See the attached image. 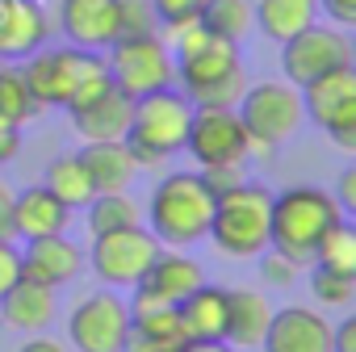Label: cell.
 Masks as SVG:
<instances>
[{
    "label": "cell",
    "mask_w": 356,
    "mask_h": 352,
    "mask_svg": "<svg viewBox=\"0 0 356 352\" xmlns=\"http://www.w3.org/2000/svg\"><path fill=\"white\" fill-rule=\"evenodd\" d=\"M30 93L38 97V105H59V109H76L84 101H92L101 88H109V72H105V55L97 51H80V47H38L34 55H26L22 63Z\"/></svg>",
    "instance_id": "1"
},
{
    "label": "cell",
    "mask_w": 356,
    "mask_h": 352,
    "mask_svg": "<svg viewBox=\"0 0 356 352\" xmlns=\"http://www.w3.org/2000/svg\"><path fill=\"white\" fill-rule=\"evenodd\" d=\"M348 218L339 210V202L331 198V189L318 185H289L281 193H273V227H268V248L285 252L289 260H298L302 269L314 260L318 239Z\"/></svg>",
    "instance_id": "2"
},
{
    "label": "cell",
    "mask_w": 356,
    "mask_h": 352,
    "mask_svg": "<svg viewBox=\"0 0 356 352\" xmlns=\"http://www.w3.org/2000/svg\"><path fill=\"white\" fill-rule=\"evenodd\" d=\"M214 193L202 185L197 172H168L151 189L147 202V231L163 248H193L210 235Z\"/></svg>",
    "instance_id": "3"
},
{
    "label": "cell",
    "mask_w": 356,
    "mask_h": 352,
    "mask_svg": "<svg viewBox=\"0 0 356 352\" xmlns=\"http://www.w3.org/2000/svg\"><path fill=\"white\" fill-rule=\"evenodd\" d=\"M189 118H193V101L176 88L138 97L126 130V147L138 159V168H163L176 151H185Z\"/></svg>",
    "instance_id": "4"
},
{
    "label": "cell",
    "mask_w": 356,
    "mask_h": 352,
    "mask_svg": "<svg viewBox=\"0 0 356 352\" xmlns=\"http://www.w3.org/2000/svg\"><path fill=\"white\" fill-rule=\"evenodd\" d=\"M268 227H273V193L260 181H243L239 189L214 198L206 239H214V248L231 260H256L268 248Z\"/></svg>",
    "instance_id": "5"
},
{
    "label": "cell",
    "mask_w": 356,
    "mask_h": 352,
    "mask_svg": "<svg viewBox=\"0 0 356 352\" xmlns=\"http://www.w3.org/2000/svg\"><path fill=\"white\" fill-rule=\"evenodd\" d=\"M235 113L248 130L252 155H273L289 134H298V126L306 122L302 113V93L289 80H260L248 84L243 97L235 101Z\"/></svg>",
    "instance_id": "6"
},
{
    "label": "cell",
    "mask_w": 356,
    "mask_h": 352,
    "mask_svg": "<svg viewBox=\"0 0 356 352\" xmlns=\"http://www.w3.org/2000/svg\"><path fill=\"white\" fill-rule=\"evenodd\" d=\"M176 80L193 105H235L248 88L239 47L222 38H210L202 51L176 59Z\"/></svg>",
    "instance_id": "7"
},
{
    "label": "cell",
    "mask_w": 356,
    "mask_h": 352,
    "mask_svg": "<svg viewBox=\"0 0 356 352\" xmlns=\"http://www.w3.org/2000/svg\"><path fill=\"white\" fill-rule=\"evenodd\" d=\"M101 55H105V72H109L113 88H122L130 101L176 84V59H172V51H168V42L159 34L118 38Z\"/></svg>",
    "instance_id": "8"
},
{
    "label": "cell",
    "mask_w": 356,
    "mask_h": 352,
    "mask_svg": "<svg viewBox=\"0 0 356 352\" xmlns=\"http://www.w3.org/2000/svg\"><path fill=\"white\" fill-rule=\"evenodd\" d=\"M298 93H302V113L318 130H327V138L339 151H356V67L343 63L335 72H323Z\"/></svg>",
    "instance_id": "9"
},
{
    "label": "cell",
    "mask_w": 356,
    "mask_h": 352,
    "mask_svg": "<svg viewBox=\"0 0 356 352\" xmlns=\"http://www.w3.org/2000/svg\"><path fill=\"white\" fill-rule=\"evenodd\" d=\"M159 239L138 223V227H122V231H105V235H92V248H88V264L92 273L109 285V289H134L151 260L159 256Z\"/></svg>",
    "instance_id": "10"
},
{
    "label": "cell",
    "mask_w": 356,
    "mask_h": 352,
    "mask_svg": "<svg viewBox=\"0 0 356 352\" xmlns=\"http://www.w3.org/2000/svg\"><path fill=\"white\" fill-rule=\"evenodd\" d=\"M185 151L197 159V168L248 163L252 159V143H248V130H243L235 105H193Z\"/></svg>",
    "instance_id": "11"
},
{
    "label": "cell",
    "mask_w": 356,
    "mask_h": 352,
    "mask_svg": "<svg viewBox=\"0 0 356 352\" xmlns=\"http://www.w3.org/2000/svg\"><path fill=\"white\" fill-rule=\"evenodd\" d=\"M130 335V306L118 289H97L80 298L67 314V339L76 352H122Z\"/></svg>",
    "instance_id": "12"
},
{
    "label": "cell",
    "mask_w": 356,
    "mask_h": 352,
    "mask_svg": "<svg viewBox=\"0 0 356 352\" xmlns=\"http://www.w3.org/2000/svg\"><path fill=\"white\" fill-rule=\"evenodd\" d=\"M343 63H352V42H348V30H339V26L310 22L306 30H298L293 38L281 42V72L293 88H302Z\"/></svg>",
    "instance_id": "13"
},
{
    "label": "cell",
    "mask_w": 356,
    "mask_h": 352,
    "mask_svg": "<svg viewBox=\"0 0 356 352\" xmlns=\"http://www.w3.org/2000/svg\"><path fill=\"white\" fill-rule=\"evenodd\" d=\"M264 352H335L331 348V319L310 306H285L273 310V323L260 339Z\"/></svg>",
    "instance_id": "14"
},
{
    "label": "cell",
    "mask_w": 356,
    "mask_h": 352,
    "mask_svg": "<svg viewBox=\"0 0 356 352\" xmlns=\"http://www.w3.org/2000/svg\"><path fill=\"white\" fill-rule=\"evenodd\" d=\"M59 30L67 47L80 51H109L118 42V0H63Z\"/></svg>",
    "instance_id": "15"
},
{
    "label": "cell",
    "mask_w": 356,
    "mask_h": 352,
    "mask_svg": "<svg viewBox=\"0 0 356 352\" xmlns=\"http://www.w3.org/2000/svg\"><path fill=\"white\" fill-rule=\"evenodd\" d=\"M80 273H84V248H80L76 239H67V231H63V235L30 239L26 252H22V277L42 281V285H51V289L72 285Z\"/></svg>",
    "instance_id": "16"
},
{
    "label": "cell",
    "mask_w": 356,
    "mask_h": 352,
    "mask_svg": "<svg viewBox=\"0 0 356 352\" xmlns=\"http://www.w3.org/2000/svg\"><path fill=\"white\" fill-rule=\"evenodd\" d=\"M130 113H134V101H130L122 88H113V84L101 88L92 101L67 109L72 130H76L84 143H118V138H126V130H130Z\"/></svg>",
    "instance_id": "17"
},
{
    "label": "cell",
    "mask_w": 356,
    "mask_h": 352,
    "mask_svg": "<svg viewBox=\"0 0 356 352\" xmlns=\"http://www.w3.org/2000/svg\"><path fill=\"white\" fill-rule=\"evenodd\" d=\"M51 38V17L38 0H0V59H26Z\"/></svg>",
    "instance_id": "18"
},
{
    "label": "cell",
    "mask_w": 356,
    "mask_h": 352,
    "mask_svg": "<svg viewBox=\"0 0 356 352\" xmlns=\"http://www.w3.org/2000/svg\"><path fill=\"white\" fill-rule=\"evenodd\" d=\"M76 210H67L47 185H30L13 193V239H42V235H63Z\"/></svg>",
    "instance_id": "19"
},
{
    "label": "cell",
    "mask_w": 356,
    "mask_h": 352,
    "mask_svg": "<svg viewBox=\"0 0 356 352\" xmlns=\"http://www.w3.org/2000/svg\"><path fill=\"white\" fill-rule=\"evenodd\" d=\"M76 159L84 163V172H88V181H92L97 193H126L134 185V176L143 172L138 159L130 155L126 138H118V143H84L76 151Z\"/></svg>",
    "instance_id": "20"
},
{
    "label": "cell",
    "mask_w": 356,
    "mask_h": 352,
    "mask_svg": "<svg viewBox=\"0 0 356 352\" xmlns=\"http://www.w3.org/2000/svg\"><path fill=\"white\" fill-rule=\"evenodd\" d=\"M143 285L147 289H155L163 302H185L197 285H206V269L193 260V256H185L181 248H159V256L151 260V269H147V277H143Z\"/></svg>",
    "instance_id": "21"
},
{
    "label": "cell",
    "mask_w": 356,
    "mask_h": 352,
    "mask_svg": "<svg viewBox=\"0 0 356 352\" xmlns=\"http://www.w3.org/2000/svg\"><path fill=\"white\" fill-rule=\"evenodd\" d=\"M0 319L13 331H42L55 319V289L30 277H17L9 294L0 298Z\"/></svg>",
    "instance_id": "22"
},
{
    "label": "cell",
    "mask_w": 356,
    "mask_h": 352,
    "mask_svg": "<svg viewBox=\"0 0 356 352\" xmlns=\"http://www.w3.org/2000/svg\"><path fill=\"white\" fill-rule=\"evenodd\" d=\"M268 323H273V302L264 294L227 289V331H222V339L231 348H260Z\"/></svg>",
    "instance_id": "23"
},
{
    "label": "cell",
    "mask_w": 356,
    "mask_h": 352,
    "mask_svg": "<svg viewBox=\"0 0 356 352\" xmlns=\"http://www.w3.org/2000/svg\"><path fill=\"white\" fill-rule=\"evenodd\" d=\"M189 339H222L227 331V289L222 285H197L185 302H176Z\"/></svg>",
    "instance_id": "24"
},
{
    "label": "cell",
    "mask_w": 356,
    "mask_h": 352,
    "mask_svg": "<svg viewBox=\"0 0 356 352\" xmlns=\"http://www.w3.org/2000/svg\"><path fill=\"white\" fill-rule=\"evenodd\" d=\"M310 22H318V0H256L252 9V26H260V34L273 38L277 47L306 30Z\"/></svg>",
    "instance_id": "25"
},
{
    "label": "cell",
    "mask_w": 356,
    "mask_h": 352,
    "mask_svg": "<svg viewBox=\"0 0 356 352\" xmlns=\"http://www.w3.org/2000/svg\"><path fill=\"white\" fill-rule=\"evenodd\" d=\"M42 185L67 206V210H80V206H88L92 202V181H88V172H84V163L76 159V155H59V159H51L47 163V172H42Z\"/></svg>",
    "instance_id": "26"
},
{
    "label": "cell",
    "mask_w": 356,
    "mask_h": 352,
    "mask_svg": "<svg viewBox=\"0 0 356 352\" xmlns=\"http://www.w3.org/2000/svg\"><path fill=\"white\" fill-rule=\"evenodd\" d=\"M38 113H42V105H38V97L30 93L26 72L5 59V63H0V118L13 122V126H30Z\"/></svg>",
    "instance_id": "27"
},
{
    "label": "cell",
    "mask_w": 356,
    "mask_h": 352,
    "mask_svg": "<svg viewBox=\"0 0 356 352\" xmlns=\"http://www.w3.org/2000/svg\"><path fill=\"white\" fill-rule=\"evenodd\" d=\"M197 17L210 30V38H222V42L239 47L252 30V0H206Z\"/></svg>",
    "instance_id": "28"
},
{
    "label": "cell",
    "mask_w": 356,
    "mask_h": 352,
    "mask_svg": "<svg viewBox=\"0 0 356 352\" xmlns=\"http://www.w3.org/2000/svg\"><path fill=\"white\" fill-rule=\"evenodd\" d=\"M88 210V231L92 235H105V231H122V227H138L143 223V210L130 193H92V202L84 206Z\"/></svg>",
    "instance_id": "29"
},
{
    "label": "cell",
    "mask_w": 356,
    "mask_h": 352,
    "mask_svg": "<svg viewBox=\"0 0 356 352\" xmlns=\"http://www.w3.org/2000/svg\"><path fill=\"white\" fill-rule=\"evenodd\" d=\"M318 269H335V273H352L356 277V227L348 218H339L314 248V260Z\"/></svg>",
    "instance_id": "30"
},
{
    "label": "cell",
    "mask_w": 356,
    "mask_h": 352,
    "mask_svg": "<svg viewBox=\"0 0 356 352\" xmlns=\"http://www.w3.org/2000/svg\"><path fill=\"white\" fill-rule=\"evenodd\" d=\"M130 331H138L155 348H181L189 339L185 335V323H181V310H176V306H159V310H147V314H130Z\"/></svg>",
    "instance_id": "31"
},
{
    "label": "cell",
    "mask_w": 356,
    "mask_h": 352,
    "mask_svg": "<svg viewBox=\"0 0 356 352\" xmlns=\"http://www.w3.org/2000/svg\"><path fill=\"white\" fill-rule=\"evenodd\" d=\"M310 294H314L323 306H352V298H356V277L314 264V273H310Z\"/></svg>",
    "instance_id": "32"
},
{
    "label": "cell",
    "mask_w": 356,
    "mask_h": 352,
    "mask_svg": "<svg viewBox=\"0 0 356 352\" xmlns=\"http://www.w3.org/2000/svg\"><path fill=\"white\" fill-rule=\"evenodd\" d=\"M143 34H159L151 0H118V38H143Z\"/></svg>",
    "instance_id": "33"
},
{
    "label": "cell",
    "mask_w": 356,
    "mask_h": 352,
    "mask_svg": "<svg viewBox=\"0 0 356 352\" xmlns=\"http://www.w3.org/2000/svg\"><path fill=\"white\" fill-rule=\"evenodd\" d=\"M298 273H302V264L289 260L285 252H277V248H264V252H260V277H264V285L289 289V285L298 281Z\"/></svg>",
    "instance_id": "34"
},
{
    "label": "cell",
    "mask_w": 356,
    "mask_h": 352,
    "mask_svg": "<svg viewBox=\"0 0 356 352\" xmlns=\"http://www.w3.org/2000/svg\"><path fill=\"white\" fill-rule=\"evenodd\" d=\"M197 176H202V185H206L214 198H222V193H231V189H239V185L248 181V163H210V168H202Z\"/></svg>",
    "instance_id": "35"
},
{
    "label": "cell",
    "mask_w": 356,
    "mask_h": 352,
    "mask_svg": "<svg viewBox=\"0 0 356 352\" xmlns=\"http://www.w3.org/2000/svg\"><path fill=\"white\" fill-rule=\"evenodd\" d=\"M206 0H151V9L159 17V26H172V22H189L202 13Z\"/></svg>",
    "instance_id": "36"
},
{
    "label": "cell",
    "mask_w": 356,
    "mask_h": 352,
    "mask_svg": "<svg viewBox=\"0 0 356 352\" xmlns=\"http://www.w3.org/2000/svg\"><path fill=\"white\" fill-rule=\"evenodd\" d=\"M22 277V252L13 239H0V298L9 294V285Z\"/></svg>",
    "instance_id": "37"
},
{
    "label": "cell",
    "mask_w": 356,
    "mask_h": 352,
    "mask_svg": "<svg viewBox=\"0 0 356 352\" xmlns=\"http://www.w3.org/2000/svg\"><path fill=\"white\" fill-rule=\"evenodd\" d=\"M318 9H323V17H327L331 26H339V30H352V26H356V0H318Z\"/></svg>",
    "instance_id": "38"
},
{
    "label": "cell",
    "mask_w": 356,
    "mask_h": 352,
    "mask_svg": "<svg viewBox=\"0 0 356 352\" xmlns=\"http://www.w3.org/2000/svg\"><path fill=\"white\" fill-rule=\"evenodd\" d=\"M17 151H22V126L0 118V168H5L9 159H17Z\"/></svg>",
    "instance_id": "39"
},
{
    "label": "cell",
    "mask_w": 356,
    "mask_h": 352,
    "mask_svg": "<svg viewBox=\"0 0 356 352\" xmlns=\"http://www.w3.org/2000/svg\"><path fill=\"white\" fill-rule=\"evenodd\" d=\"M331 348L335 352H356V319L352 314L339 319V323H331Z\"/></svg>",
    "instance_id": "40"
},
{
    "label": "cell",
    "mask_w": 356,
    "mask_h": 352,
    "mask_svg": "<svg viewBox=\"0 0 356 352\" xmlns=\"http://www.w3.org/2000/svg\"><path fill=\"white\" fill-rule=\"evenodd\" d=\"M0 239H13V185L0 172Z\"/></svg>",
    "instance_id": "41"
},
{
    "label": "cell",
    "mask_w": 356,
    "mask_h": 352,
    "mask_svg": "<svg viewBox=\"0 0 356 352\" xmlns=\"http://www.w3.org/2000/svg\"><path fill=\"white\" fill-rule=\"evenodd\" d=\"M331 198L339 202V210H343V214H352V210H356V168L339 172V185H335V193H331Z\"/></svg>",
    "instance_id": "42"
},
{
    "label": "cell",
    "mask_w": 356,
    "mask_h": 352,
    "mask_svg": "<svg viewBox=\"0 0 356 352\" xmlns=\"http://www.w3.org/2000/svg\"><path fill=\"white\" fill-rule=\"evenodd\" d=\"M17 352H67V344H63V339H51V335H38V331H34V339H26Z\"/></svg>",
    "instance_id": "43"
},
{
    "label": "cell",
    "mask_w": 356,
    "mask_h": 352,
    "mask_svg": "<svg viewBox=\"0 0 356 352\" xmlns=\"http://www.w3.org/2000/svg\"><path fill=\"white\" fill-rule=\"evenodd\" d=\"M176 352H235L227 339H185Z\"/></svg>",
    "instance_id": "44"
},
{
    "label": "cell",
    "mask_w": 356,
    "mask_h": 352,
    "mask_svg": "<svg viewBox=\"0 0 356 352\" xmlns=\"http://www.w3.org/2000/svg\"><path fill=\"white\" fill-rule=\"evenodd\" d=\"M151 352H176V348H151Z\"/></svg>",
    "instance_id": "45"
},
{
    "label": "cell",
    "mask_w": 356,
    "mask_h": 352,
    "mask_svg": "<svg viewBox=\"0 0 356 352\" xmlns=\"http://www.w3.org/2000/svg\"><path fill=\"white\" fill-rule=\"evenodd\" d=\"M0 63H5V59H0Z\"/></svg>",
    "instance_id": "46"
}]
</instances>
